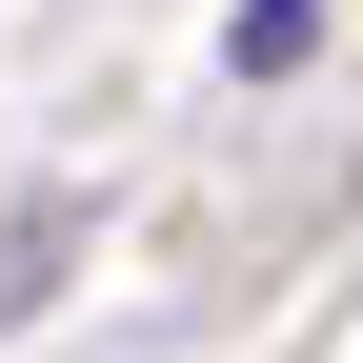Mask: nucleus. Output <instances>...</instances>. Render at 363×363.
I'll list each match as a JSON object with an SVG mask.
<instances>
[{
    "mask_svg": "<svg viewBox=\"0 0 363 363\" xmlns=\"http://www.w3.org/2000/svg\"><path fill=\"white\" fill-rule=\"evenodd\" d=\"M40 262H61V242H0V303H40Z\"/></svg>",
    "mask_w": 363,
    "mask_h": 363,
    "instance_id": "obj_2",
    "label": "nucleus"
},
{
    "mask_svg": "<svg viewBox=\"0 0 363 363\" xmlns=\"http://www.w3.org/2000/svg\"><path fill=\"white\" fill-rule=\"evenodd\" d=\"M303 21H323V0H242V21H222V61H242V81H283V61H303Z\"/></svg>",
    "mask_w": 363,
    "mask_h": 363,
    "instance_id": "obj_1",
    "label": "nucleus"
}]
</instances>
